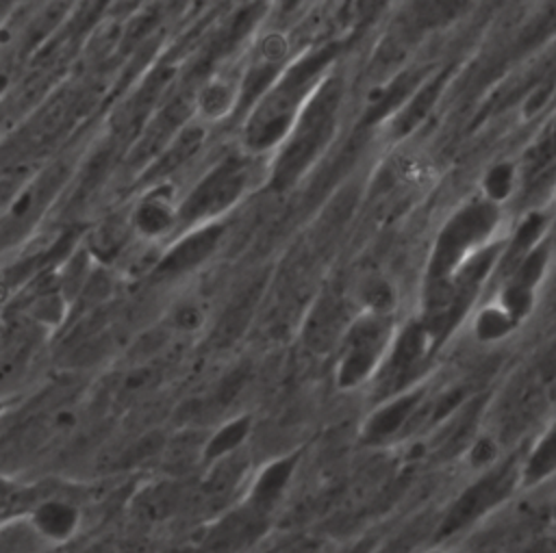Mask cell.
Listing matches in <instances>:
<instances>
[{
    "instance_id": "cell-1",
    "label": "cell",
    "mask_w": 556,
    "mask_h": 553,
    "mask_svg": "<svg viewBox=\"0 0 556 553\" xmlns=\"http://www.w3.org/2000/svg\"><path fill=\"white\" fill-rule=\"evenodd\" d=\"M328 61V52H317L274 76L245 119L243 145L248 154H263L285 141L302 108L324 82Z\"/></svg>"
},
{
    "instance_id": "cell-2",
    "label": "cell",
    "mask_w": 556,
    "mask_h": 553,
    "mask_svg": "<svg viewBox=\"0 0 556 553\" xmlns=\"http://www.w3.org/2000/svg\"><path fill=\"white\" fill-rule=\"evenodd\" d=\"M500 206L482 195L454 210L432 243L424 284L443 282L480 249L500 241Z\"/></svg>"
},
{
    "instance_id": "cell-3",
    "label": "cell",
    "mask_w": 556,
    "mask_h": 553,
    "mask_svg": "<svg viewBox=\"0 0 556 553\" xmlns=\"http://www.w3.org/2000/svg\"><path fill=\"white\" fill-rule=\"evenodd\" d=\"M339 106V98L334 87H326L324 82L311 95L293 128L280 143V152L271 165V187L289 189L293 187L304 171L315 163L317 154L324 150L332 134L334 111Z\"/></svg>"
},
{
    "instance_id": "cell-4",
    "label": "cell",
    "mask_w": 556,
    "mask_h": 553,
    "mask_svg": "<svg viewBox=\"0 0 556 553\" xmlns=\"http://www.w3.org/2000/svg\"><path fill=\"white\" fill-rule=\"evenodd\" d=\"M395 319L389 310L363 308L352 321H348L337 343V386L341 390H352L371 382L395 338Z\"/></svg>"
},
{
    "instance_id": "cell-5",
    "label": "cell",
    "mask_w": 556,
    "mask_h": 553,
    "mask_svg": "<svg viewBox=\"0 0 556 553\" xmlns=\"http://www.w3.org/2000/svg\"><path fill=\"white\" fill-rule=\"evenodd\" d=\"M250 156H226L213 165L178 204V228L215 221L230 210L252 182Z\"/></svg>"
},
{
    "instance_id": "cell-6",
    "label": "cell",
    "mask_w": 556,
    "mask_h": 553,
    "mask_svg": "<svg viewBox=\"0 0 556 553\" xmlns=\"http://www.w3.org/2000/svg\"><path fill=\"white\" fill-rule=\"evenodd\" d=\"M437 347L439 340L421 319H415L404 330L395 332V338L374 375L380 399L419 384Z\"/></svg>"
},
{
    "instance_id": "cell-7",
    "label": "cell",
    "mask_w": 556,
    "mask_h": 553,
    "mask_svg": "<svg viewBox=\"0 0 556 553\" xmlns=\"http://www.w3.org/2000/svg\"><path fill=\"white\" fill-rule=\"evenodd\" d=\"M515 488H519V464H491L452 503L441 523V536H452L469 527L495 505L506 501Z\"/></svg>"
},
{
    "instance_id": "cell-8",
    "label": "cell",
    "mask_w": 556,
    "mask_h": 553,
    "mask_svg": "<svg viewBox=\"0 0 556 553\" xmlns=\"http://www.w3.org/2000/svg\"><path fill=\"white\" fill-rule=\"evenodd\" d=\"M426 401V384L419 382L395 395L380 399L376 410L365 419L361 438L367 445H387L408 429V423L417 419L421 403Z\"/></svg>"
},
{
    "instance_id": "cell-9",
    "label": "cell",
    "mask_w": 556,
    "mask_h": 553,
    "mask_svg": "<svg viewBox=\"0 0 556 553\" xmlns=\"http://www.w3.org/2000/svg\"><path fill=\"white\" fill-rule=\"evenodd\" d=\"M222 239L224 226L217 221L187 228V232L161 256L154 273L161 278H178L198 269L217 252Z\"/></svg>"
},
{
    "instance_id": "cell-10",
    "label": "cell",
    "mask_w": 556,
    "mask_h": 553,
    "mask_svg": "<svg viewBox=\"0 0 556 553\" xmlns=\"http://www.w3.org/2000/svg\"><path fill=\"white\" fill-rule=\"evenodd\" d=\"M130 228L146 241L167 236L178 228V204L165 187H156L139 197L130 213Z\"/></svg>"
},
{
    "instance_id": "cell-11",
    "label": "cell",
    "mask_w": 556,
    "mask_h": 553,
    "mask_svg": "<svg viewBox=\"0 0 556 553\" xmlns=\"http://www.w3.org/2000/svg\"><path fill=\"white\" fill-rule=\"evenodd\" d=\"M28 520L46 544L70 540L80 525V510L65 499H46L28 512Z\"/></svg>"
},
{
    "instance_id": "cell-12",
    "label": "cell",
    "mask_w": 556,
    "mask_h": 553,
    "mask_svg": "<svg viewBox=\"0 0 556 553\" xmlns=\"http://www.w3.org/2000/svg\"><path fill=\"white\" fill-rule=\"evenodd\" d=\"M295 462H298V453H291L287 458L274 460L256 475V479L252 481L250 494H248V505L254 512H267L269 507H274L278 503V499L282 497V492L293 475Z\"/></svg>"
},
{
    "instance_id": "cell-13",
    "label": "cell",
    "mask_w": 556,
    "mask_h": 553,
    "mask_svg": "<svg viewBox=\"0 0 556 553\" xmlns=\"http://www.w3.org/2000/svg\"><path fill=\"white\" fill-rule=\"evenodd\" d=\"M241 100V82L228 76H213L195 98V111L202 121H219Z\"/></svg>"
},
{
    "instance_id": "cell-14",
    "label": "cell",
    "mask_w": 556,
    "mask_h": 553,
    "mask_svg": "<svg viewBox=\"0 0 556 553\" xmlns=\"http://www.w3.org/2000/svg\"><path fill=\"white\" fill-rule=\"evenodd\" d=\"M556 475V421L534 440L530 453L519 464V488L539 486Z\"/></svg>"
},
{
    "instance_id": "cell-15",
    "label": "cell",
    "mask_w": 556,
    "mask_h": 553,
    "mask_svg": "<svg viewBox=\"0 0 556 553\" xmlns=\"http://www.w3.org/2000/svg\"><path fill=\"white\" fill-rule=\"evenodd\" d=\"M337 314H341V308H337L330 301H321L313 310L306 325V336H308V345L315 347L317 351H328L330 345L339 343V336L348 323L341 325V317Z\"/></svg>"
},
{
    "instance_id": "cell-16",
    "label": "cell",
    "mask_w": 556,
    "mask_h": 553,
    "mask_svg": "<svg viewBox=\"0 0 556 553\" xmlns=\"http://www.w3.org/2000/svg\"><path fill=\"white\" fill-rule=\"evenodd\" d=\"M250 416H237L228 423H224L206 442L204 447V460L206 462H217L226 455H232L241 445L243 440L248 438L250 434Z\"/></svg>"
},
{
    "instance_id": "cell-17",
    "label": "cell",
    "mask_w": 556,
    "mask_h": 553,
    "mask_svg": "<svg viewBox=\"0 0 556 553\" xmlns=\"http://www.w3.org/2000/svg\"><path fill=\"white\" fill-rule=\"evenodd\" d=\"M517 325L519 323L497 301L491 299L478 310L473 319V334L482 343H493L508 336Z\"/></svg>"
},
{
    "instance_id": "cell-18",
    "label": "cell",
    "mask_w": 556,
    "mask_h": 553,
    "mask_svg": "<svg viewBox=\"0 0 556 553\" xmlns=\"http://www.w3.org/2000/svg\"><path fill=\"white\" fill-rule=\"evenodd\" d=\"M517 184H519V171L513 163H497L493 165L484 176H482V182H480V189H482V197L502 206L504 202H508L515 191H517Z\"/></svg>"
},
{
    "instance_id": "cell-19",
    "label": "cell",
    "mask_w": 556,
    "mask_h": 553,
    "mask_svg": "<svg viewBox=\"0 0 556 553\" xmlns=\"http://www.w3.org/2000/svg\"><path fill=\"white\" fill-rule=\"evenodd\" d=\"M43 544L46 540L33 527L28 514L0 523V551H35Z\"/></svg>"
},
{
    "instance_id": "cell-20",
    "label": "cell",
    "mask_w": 556,
    "mask_h": 553,
    "mask_svg": "<svg viewBox=\"0 0 556 553\" xmlns=\"http://www.w3.org/2000/svg\"><path fill=\"white\" fill-rule=\"evenodd\" d=\"M65 304H67V299L63 297V293H46V295H39V297L33 301L30 314H33V319H37L39 323L52 325V323H59V321L63 319Z\"/></svg>"
},
{
    "instance_id": "cell-21",
    "label": "cell",
    "mask_w": 556,
    "mask_h": 553,
    "mask_svg": "<svg viewBox=\"0 0 556 553\" xmlns=\"http://www.w3.org/2000/svg\"><path fill=\"white\" fill-rule=\"evenodd\" d=\"M497 445L489 438H482V440H476L473 447L469 449V462L473 468H489L491 464H495V458H497Z\"/></svg>"
},
{
    "instance_id": "cell-22",
    "label": "cell",
    "mask_w": 556,
    "mask_h": 553,
    "mask_svg": "<svg viewBox=\"0 0 556 553\" xmlns=\"http://www.w3.org/2000/svg\"><path fill=\"white\" fill-rule=\"evenodd\" d=\"M202 321V312L198 310V306L193 304H180L176 310H174V317H172V323L176 330H182V332H191L200 325Z\"/></svg>"
},
{
    "instance_id": "cell-23",
    "label": "cell",
    "mask_w": 556,
    "mask_h": 553,
    "mask_svg": "<svg viewBox=\"0 0 556 553\" xmlns=\"http://www.w3.org/2000/svg\"><path fill=\"white\" fill-rule=\"evenodd\" d=\"M17 497V488L13 481H9L4 475H0V518L7 514V510L13 505Z\"/></svg>"
},
{
    "instance_id": "cell-24",
    "label": "cell",
    "mask_w": 556,
    "mask_h": 553,
    "mask_svg": "<svg viewBox=\"0 0 556 553\" xmlns=\"http://www.w3.org/2000/svg\"><path fill=\"white\" fill-rule=\"evenodd\" d=\"M2 410H4V401H0V414H2Z\"/></svg>"
}]
</instances>
